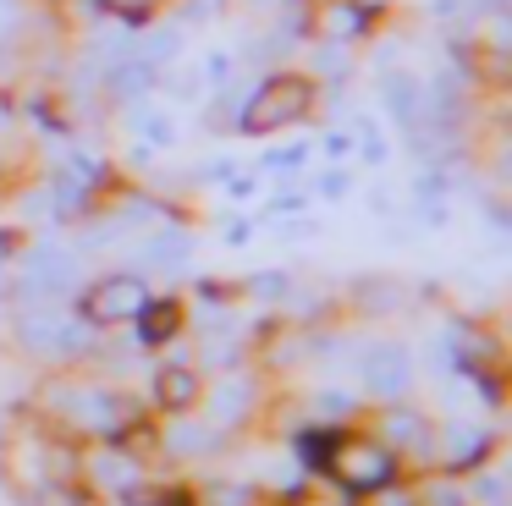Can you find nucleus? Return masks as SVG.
<instances>
[{
	"label": "nucleus",
	"instance_id": "obj_10",
	"mask_svg": "<svg viewBox=\"0 0 512 506\" xmlns=\"http://www.w3.org/2000/svg\"><path fill=\"white\" fill-rule=\"evenodd\" d=\"M248 407V385H221L215 391V424H237Z\"/></svg>",
	"mask_w": 512,
	"mask_h": 506
},
{
	"label": "nucleus",
	"instance_id": "obj_8",
	"mask_svg": "<svg viewBox=\"0 0 512 506\" xmlns=\"http://www.w3.org/2000/svg\"><path fill=\"white\" fill-rule=\"evenodd\" d=\"M479 451H485V435H479L474 424H452V429H446V451H441V457L452 462V468H463V462H474Z\"/></svg>",
	"mask_w": 512,
	"mask_h": 506
},
{
	"label": "nucleus",
	"instance_id": "obj_17",
	"mask_svg": "<svg viewBox=\"0 0 512 506\" xmlns=\"http://www.w3.org/2000/svg\"><path fill=\"white\" fill-rule=\"evenodd\" d=\"M507 11H512V0H507Z\"/></svg>",
	"mask_w": 512,
	"mask_h": 506
},
{
	"label": "nucleus",
	"instance_id": "obj_3",
	"mask_svg": "<svg viewBox=\"0 0 512 506\" xmlns=\"http://www.w3.org/2000/svg\"><path fill=\"white\" fill-rule=\"evenodd\" d=\"M149 308V292L138 275H105L100 286L89 292V319H100V325H116V319H133Z\"/></svg>",
	"mask_w": 512,
	"mask_h": 506
},
{
	"label": "nucleus",
	"instance_id": "obj_14",
	"mask_svg": "<svg viewBox=\"0 0 512 506\" xmlns=\"http://www.w3.org/2000/svg\"><path fill=\"white\" fill-rule=\"evenodd\" d=\"M171 330H177V308H155V314H149V325H144V336L160 341V336H171Z\"/></svg>",
	"mask_w": 512,
	"mask_h": 506
},
{
	"label": "nucleus",
	"instance_id": "obj_15",
	"mask_svg": "<svg viewBox=\"0 0 512 506\" xmlns=\"http://www.w3.org/2000/svg\"><path fill=\"white\" fill-rule=\"evenodd\" d=\"M391 435H397V440H413V446H424V424H419V418H391Z\"/></svg>",
	"mask_w": 512,
	"mask_h": 506
},
{
	"label": "nucleus",
	"instance_id": "obj_6",
	"mask_svg": "<svg viewBox=\"0 0 512 506\" xmlns=\"http://www.w3.org/2000/svg\"><path fill=\"white\" fill-rule=\"evenodd\" d=\"M386 99H391V110H397L402 127H424V88L413 83V77H391Z\"/></svg>",
	"mask_w": 512,
	"mask_h": 506
},
{
	"label": "nucleus",
	"instance_id": "obj_12",
	"mask_svg": "<svg viewBox=\"0 0 512 506\" xmlns=\"http://www.w3.org/2000/svg\"><path fill=\"white\" fill-rule=\"evenodd\" d=\"M94 473H100V484H111V490H127V484H133V462L116 457V451H105V457L94 462Z\"/></svg>",
	"mask_w": 512,
	"mask_h": 506
},
{
	"label": "nucleus",
	"instance_id": "obj_7",
	"mask_svg": "<svg viewBox=\"0 0 512 506\" xmlns=\"http://www.w3.org/2000/svg\"><path fill=\"white\" fill-rule=\"evenodd\" d=\"M188 253H193V242L182 237V231H166V237H149L144 242V264H149V270H177Z\"/></svg>",
	"mask_w": 512,
	"mask_h": 506
},
{
	"label": "nucleus",
	"instance_id": "obj_11",
	"mask_svg": "<svg viewBox=\"0 0 512 506\" xmlns=\"http://www.w3.org/2000/svg\"><path fill=\"white\" fill-rule=\"evenodd\" d=\"M210 446H215V435H210V429H199V424L171 429V451H182V457H204Z\"/></svg>",
	"mask_w": 512,
	"mask_h": 506
},
{
	"label": "nucleus",
	"instance_id": "obj_2",
	"mask_svg": "<svg viewBox=\"0 0 512 506\" xmlns=\"http://www.w3.org/2000/svg\"><path fill=\"white\" fill-rule=\"evenodd\" d=\"M358 380H364V391H375V396H402L408 380H413L408 347H397V341H369V347L358 352Z\"/></svg>",
	"mask_w": 512,
	"mask_h": 506
},
{
	"label": "nucleus",
	"instance_id": "obj_9",
	"mask_svg": "<svg viewBox=\"0 0 512 506\" xmlns=\"http://www.w3.org/2000/svg\"><path fill=\"white\" fill-rule=\"evenodd\" d=\"M193 391H199V385H193L188 369H166V374H160V402H166V407H188Z\"/></svg>",
	"mask_w": 512,
	"mask_h": 506
},
{
	"label": "nucleus",
	"instance_id": "obj_1",
	"mask_svg": "<svg viewBox=\"0 0 512 506\" xmlns=\"http://www.w3.org/2000/svg\"><path fill=\"white\" fill-rule=\"evenodd\" d=\"M309 99H314V88L303 83V77H270V83L254 94V105L243 110V132L287 127V121H298L303 110H309Z\"/></svg>",
	"mask_w": 512,
	"mask_h": 506
},
{
	"label": "nucleus",
	"instance_id": "obj_13",
	"mask_svg": "<svg viewBox=\"0 0 512 506\" xmlns=\"http://www.w3.org/2000/svg\"><path fill=\"white\" fill-rule=\"evenodd\" d=\"M358 22H364L358 11L336 6V11H331V22H325V39H336V44H342V39H353V33H358Z\"/></svg>",
	"mask_w": 512,
	"mask_h": 506
},
{
	"label": "nucleus",
	"instance_id": "obj_4",
	"mask_svg": "<svg viewBox=\"0 0 512 506\" xmlns=\"http://www.w3.org/2000/svg\"><path fill=\"white\" fill-rule=\"evenodd\" d=\"M78 281V259L61 248H39L34 259L23 264V297H56Z\"/></svg>",
	"mask_w": 512,
	"mask_h": 506
},
{
	"label": "nucleus",
	"instance_id": "obj_16",
	"mask_svg": "<svg viewBox=\"0 0 512 506\" xmlns=\"http://www.w3.org/2000/svg\"><path fill=\"white\" fill-rule=\"evenodd\" d=\"M17 28V0H0V39Z\"/></svg>",
	"mask_w": 512,
	"mask_h": 506
},
{
	"label": "nucleus",
	"instance_id": "obj_5",
	"mask_svg": "<svg viewBox=\"0 0 512 506\" xmlns=\"http://www.w3.org/2000/svg\"><path fill=\"white\" fill-rule=\"evenodd\" d=\"M331 468L347 490H380V484L391 479V457L380 446H342L331 457Z\"/></svg>",
	"mask_w": 512,
	"mask_h": 506
}]
</instances>
